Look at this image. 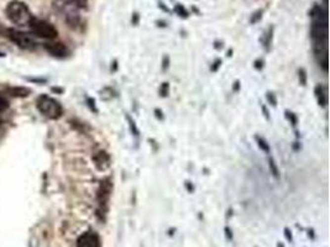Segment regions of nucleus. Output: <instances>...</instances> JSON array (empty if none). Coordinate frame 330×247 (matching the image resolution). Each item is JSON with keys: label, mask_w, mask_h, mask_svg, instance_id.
<instances>
[{"label": "nucleus", "mask_w": 330, "mask_h": 247, "mask_svg": "<svg viewBox=\"0 0 330 247\" xmlns=\"http://www.w3.org/2000/svg\"><path fill=\"white\" fill-rule=\"evenodd\" d=\"M310 39L313 52L318 64L323 71L328 72V11L327 7L314 4L309 11Z\"/></svg>", "instance_id": "1"}, {"label": "nucleus", "mask_w": 330, "mask_h": 247, "mask_svg": "<svg viewBox=\"0 0 330 247\" xmlns=\"http://www.w3.org/2000/svg\"><path fill=\"white\" fill-rule=\"evenodd\" d=\"M68 2L80 7V9H87L88 6V0H68Z\"/></svg>", "instance_id": "21"}, {"label": "nucleus", "mask_w": 330, "mask_h": 247, "mask_svg": "<svg viewBox=\"0 0 330 247\" xmlns=\"http://www.w3.org/2000/svg\"><path fill=\"white\" fill-rule=\"evenodd\" d=\"M45 49L56 58H66L70 54V49L62 42H48L45 43Z\"/></svg>", "instance_id": "8"}, {"label": "nucleus", "mask_w": 330, "mask_h": 247, "mask_svg": "<svg viewBox=\"0 0 330 247\" xmlns=\"http://www.w3.org/2000/svg\"><path fill=\"white\" fill-rule=\"evenodd\" d=\"M29 93H30V90L26 88L11 89V94H13L14 96H26V95H29Z\"/></svg>", "instance_id": "18"}, {"label": "nucleus", "mask_w": 330, "mask_h": 247, "mask_svg": "<svg viewBox=\"0 0 330 247\" xmlns=\"http://www.w3.org/2000/svg\"><path fill=\"white\" fill-rule=\"evenodd\" d=\"M159 94L161 98H167L169 94V83L168 82H164V83L160 85L159 89Z\"/></svg>", "instance_id": "16"}, {"label": "nucleus", "mask_w": 330, "mask_h": 247, "mask_svg": "<svg viewBox=\"0 0 330 247\" xmlns=\"http://www.w3.org/2000/svg\"><path fill=\"white\" fill-rule=\"evenodd\" d=\"M160 7H161V9H164L165 11H168V9H167V7L165 6V4H160Z\"/></svg>", "instance_id": "39"}, {"label": "nucleus", "mask_w": 330, "mask_h": 247, "mask_svg": "<svg viewBox=\"0 0 330 247\" xmlns=\"http://www.w3.org/2000/svg\"><path fill=\"white\" fill-rule=\"evenodd\" d=\"M9 104L8 101H6V99H4L3 96L0 95V114L3 113V111H5L6 109H8Z\"/></svg>", "instance_id": "24"}, {"label": "nucleus", "mask_w": 330, "mask_h": 247, "mask_svg": "<svg viewBox=\"0 0 330 247\" xmlns=\"http://www.w3.org/2000/svg\"><path fill=\"white\" fill-rule=\"evenodd\" d=\"M173 10H174V12H176V14L178 15L179 17H183V19H187V17L189 16L188 11H187V9L183 6V5L177 4L176 6H174V9H173Z\"/></svg>", "instance_id": "15"}, {"label": "nucleus", "mask_w": 330, "mask_h": 247, "mask_svg": "<svg viewBox=\"0 0 330 247\" xmlns=\"http://www.w3.org/2000/svg\"><path fill=\"white\" fill-rule=\"evenodd\" d=\"M261 109H262V111H263V115H265V118H266V120H270V113H268V110H267V108H266L265 105H262L261 106Z\"/></svg>", "instance_id": "30"}, {"label": "nucleus", "mask_w": 330, "mask_h": 247, "mask_svg": "<svg viewBox=\"0 0 330 247\" xmlns=\"http://www.w3.org/2000/svg\"><path fill=\"white\" fill-rule=\"evenodd\" d=\"M263 63H265V62H263V59L258 58V59H256L255 63H253V67H255L257 71H261V69L263 68Z\"/></svg>", "instance_id": "27"}, {"label": "nucleus", "mask_w": 330, "mask_h": 247, "mask_svg": "<svg viewBox=\"0 0 330 247\" xmlns=\"http://www.w3.org/2000/svg\"><path fill=\"white\" fill-rule=\"evenodd\" d=\"M113 189H114V184L110 177L104 178L100 180L99 187H98L97 192V200H98V216L100 220H104V216L107 215L108 209H109V202L110 197H112Z\"/></svg>", "instance_id": "3"}, {"label": "nucleus", "mask_w": 330, "mask_h": 247, "mask_svg": "<svg viewBox=\"0 0 330 247\" xmlns=\"http://www.w3.org/2000/svg\"><path fill=\"white\" fill-rule=\"evenodd\" d=\"M28 26L30 27L34 35L41 37V39L55 40L58 36L57 29L52 24L45 21V20L38 19V17L33 16Z\"/></svg>", "instance_id": "5"}, {"label": "nucleus", "mask_w": 330, "mask_h": 247, "mask_svg": "<svg viewBox=\"0 0 330 247\" xmlns=\"http://www.w3.org/2000/svg\"><path fill=\"white\" fill-rule=\"evenodd\" d=\"M115 71H118V62L117 61H114L112 63V72H115Z\"/></svg>", "instance_id": "36"}, {"label": "nucleus", "mask_w": 330, "mask_h": 247, "mask_svg": "<svg viewBox=\"0 0 330 247\" xmlns=\"http://www.w3.org/2000/svg\"><path fill=\"white\" fill-rule=\"evenodd\" d=\"M5 12L6 16H8V19L11 22L20 25V26L29 25L30 20L33 19V15H31V11L28 7V5L23 1H19V0H14V1L9 2L5 9Z\"/></svg>", "instance_id": "2"}, {"label": "nucleus", "mask_w": 330, "mask_h": 247, "mask_svg": "<svg viewBox=\"0 0 330 247\" xmlns=\"http://www.w3.org/2000/svg\"><path fill=\"white\" fill-rule=\"evenodd\" d=\"M262 14H263V10H257V11L253 12L250 17V24L253 25V24H256V22L260 21V20L262 19Z\"/></svg>", "instance_id": "20"}, {"label": "nucleus", "mask_w": 330, "mask_h": 247, "mask_svg": "<svg viewBox=\"0 0 330 247\" xmlns=\"http://www.w3.org/2000/svg\"><path fill=\"white\" fill-rule=\"evenodd\" d=\"M239 89H240V83L236 81L235 83H234V91H239Z\"/></svg>", "instance_id": "37"}, {"label": "nucleus", "mask_w": 330, "mask_h": 247, "mask_svg": "<svg viewBox=\"0 0 330 247\" xmlns=\"http://www.w3.org/2000/svg\"><path fill=\"white\" fill-rule=\"evenodd\" d=\"M255 140H256V143H257L258 148H260L261 151H263L265 153H270V151H271L270 145H268L267 141H266L265 138L261 137V136H255Z\"/></svg>", "instance_id": "11"}, {"label": "nucleus", "mask_w": 330, "mask_h": 247, "mask_svg": "<svg viewBox=\"0 0 330 247\" xmlns=\"http://www.w3.org/2000/svg\"><path fill=\"white\" fill-rule=\"evenodd\" d=\"M285 235H286V239H287L288 241H292V234L289 232V230L285 229Z\"/></svg>", "instance_id": "33"}, {"label": "nucleus", "mask_w": 330, "mask_h": 247, "mask_svg": "<svg viewBox=\"0 0 330 247\" xmlns=\"http://www.w3.org/2000/svg\"><path fill=\"white\" fill-rule=\"evenodd\" d=\"M168 67H169V57L165 56L164 59H162V69H164V71H167Z\"/></svg>", "instance_id": "26"}, {"label": "nucleus", "mask_w": 330, "mask_h": 247, "mask_svg": "<svg viewBox=\"0 0 330 247\" xmlns=\"http://www.w3.org/2000/svg\"><path fill=\"white\" fill-rule=\"evenodd\" d=\"M155 116H156L157 120H164L165 116H164V113H162V110H160V109H155Z\"/></svg>", "instance_id": "28"}, {"label": "nucleus", "mask_w": 330, "mask_h": 247, "mask_svg": "<svg viewBox=\"0 0 330 247\" xmlns=\"http://www.w3.org/2000/svg\"><path fill=\"white\" fill-rule=\"evenodd\" d=\"M272 36H273V29L272 27H270L268 29V31L266 32L265 35V39H263V47H265L266 51H270V47H271V43H272Z\"/></svg>", "instance_id": "14"}, {"label": "nucleus", "mask_w": 330, "mask_h": 247, "mask_svg": "<svg viewBox=\"0 0 330 247\" xmlns=\"http://www.w3.org/2000/svg\"><path fill=\"white\" fill-rule=\"evenodd\" d=\"M225 235H226V239H228V240L233 239V234H231V231H230V229H229V227H225Z\"/></svg>", "instance_id": "32"}, {"label": "nucleus", "mask_w": 330, "mask_h": 247, "mask_svg": "<svg viewBox=\"0 0 330 247\" xmlns=\"http://www.w3.org/2000/svg\"><path fill=\"white\" fill-rule=\"evenodd\" d=\"M125 118H126V121H127V124H129L130 131H131V132H132V135H134L135 137H139V136H140V131H139V127H137V126H136V123H135L134 119H132L131 116H129V115H126V116H125Z\"/></svg>", "instance_id": "13"}, {"label": "nucleus", "mask_w": 330, "mask_h": 247, "mask_svg": "<svg viewBox=\"0 0 330 247\" xmlns=\"http://www.w3.org/2000/svg\"><path fill=\"white\" fill-rule=\"evenodd\" d=\"M286 118L288 119V121H289L290 124H292V126L293 127H295V126H297V124H298V118H297V115H295L294 113H292V111H286Z\"/></svg>", "instance_id": "19"}, {"label": "nucleus", "mask_w": 330, "mask_h": 247, "mask_svg": "<svg viewBox=\"0 0 330 247\" xmlns=\"http://www.w3.org/2000/svg\"><path fill=\"white\" fill-rule=\"evenodd\" d=\"M36 106L42 115L51 119V120H57L63 114L62 105L56 99L51 98L46 94L39 96L38 100H36Z\"/></svg>", "instance_id": "4"}, {"label": "nucleus", "mask_w": 330, "mask_h": 247, "mask_svg": "<svg viewBox=\"0 0 330 247\" xmlns=\"http://www.w3.org/2000/svg\"><path fill=\"white\" fill-rule=\"evenodd\" d=\"M298 79H299L300 85L305 86L308 83V76H307V71L304 68H299L298 69Z\"/></svg>", "instance_id": "17"}, {"label": "nucleus", "mask_w": 330, "mask_h": 247, "mask_svg": "<svg viewBox=\"0 0 330 247\" xmlns=\"http://www.w3.org/2000/svg\"><path fill=\"white\" fill-rule=\"evenodd\" d=\"M327 1H328V0H324V5H327Z\"/></svg>", "instance_id": "41"}, {"label": "nucleus", "mask_w": 330, "mask_h": 247, "mask_svg": "<svg viewBox=\"0 0 330 247\" xmlns=\"http://www.w3.org/2000/svg\"><path fill=\"white\" fill-rule=\"evenodd\" d=\"M221 64H223V61H221L220 58L215 59V61H214L213 63H211V66H210V71H211V72H214V73H215V72H218V71H219V68H220V67H221Z\"/></svg>", "instance_id": "23"}, {"label": "nucleus", "mask_w": 330, "mask_h": 247, "mask_svg": "<svg viewBox=\"0 0 330 247\" xmlns=\"http://www.w3.org/2000/svg\"><path fill=\"white\" fill-rule=\"evenodd\" d=\"M314 94L315 98H317L318 104L322 108H327L328 105V88L324 86L323 84H318L314 88Z\"/></svg>", "instance_id": "10"}, {"label": "nucleus", "mask_w": 330, "mask_h": 247, "mask_svg": "<svg viewBox=\"0 0 330 247\" xmlns=\"http://www.w3.org/2000/svg\"><path fill=\"white\" fill-rule=\"evenodd\" d=\"M139 19H140L139 14H137V12H135V14L132 15V17H131L132 25H137V24H139Z\"/></svg>", "instance_id": "29"}, {"label": "nucleus", "mask_w": 330, "mask_h": 247, "mask_svg": "<svg viewBox=\"0 0 330 247\" xmlns=\"http://www.w3.org/2000/svg\"><path fill=\"white\" fill-rule=\"evenodd\" d=\"M6 35L9 39L18 44L19 47L24 49H34L36 47V41L30 34L24 31H19L15 29H8L6 30Z\"/></svg>", "instance_id": "6"}, {"label": "nucleus", "mask_w": 330, "mask_h": 247, "mask_svg": "<svg viewBox=\"0 0 330 247\" xmlns=\"http://www.w3.org/2000/svg\"><path fill=\"white\" fill-rule=\"evenodd\" d=\"M186 188H187V190H188L189 193L194 192V187L191 184V182H186Z\"/></svg>", "instance_id": "31"}, {"label": "nucleus", "mask_w": 330, "mask_h": 247, "mask_svg": "<svg viewBox=\"0 0 330 247\" xmlns=\"http://www.w3.org/2000/svg\"><path fill=\"white\" fill-rule=\"evenodd\" d=\"M93 161H94L97 169L99 170H105L107 168L110 167V156L105 151H99V152L95 153L93 156Z\"/></svg>", "instance_id": "9"}, {"label": "nucleus", "mask_w": 330, "mask_h": 247, "mask_svg": "<svg viewBox=\"0 0 330 247\" xmlns=\"http://www.w3.org/2000/svg\"><path fill=\"white\" fill-rule=\"evenodd\" d=\"M226 56H228V57L233 56V49H231V51H228V54H226Z\"/></svg>", "instance_id": "40"}, {"label": "nucleus", "mask_w": 330, "mask_h": 247, "mask_svg": "<svg viewBox=\"0 0 330 247\" xmlns=\"http://www.w3.org/2000/svg\"><path fill=\"white\" fill-rule=\"evenodd\" d=\"M77 247H100L99 235L94 231L84 232L78 239Z\"/></svg>", "instance_id": "7"}, {"label": "nucleus", "mask_w": 330, "mask_h": 247, "mask_svg": "<svg viewBox=\"0 0 330 247\" xmlns=\"http://www.w3.org/2000/svg\"><path fill=\"white\" fill-rule=\"evenodd\" d=\"M266 99H267L270 105L277 106V98H276L275 93H272V91H267V94H266Z\"/></svg>", "instance_id": "22"}, {"label": "nucleus", "mask_w": 330, "mask_h": 247, "mask_svg": "<svg viewBox=\"0 0 330 247\" xmlns=\"http://www.w3.org/2000/svg\"><path fill=\"white\" fill-rule=\"evenodd\" d=\"M214 47H215L216 49H221L224 47V44L223 42H215V43H214Z\"/></svg>", "instance_id": "34"}, {"label": "nucleus", "mask_w": 330, "mask_h": 247, "mask_svg": "<svg viewBox=\"0 0 330 247\" xmlns=\"http://www.w3.org/2000/svg\"><path fill=\"white\" fill-rule=\"evenodd\" d=\"M156 24H159L160 27H166V22L165 21H156Z\"/></svg>", "instance_id": "38"}, {"label": "nucleus", "mask_w": 330, "mask_h": 247, "mask_svg": "<svg viewBox=\"0 0 330 247\" xmlns=\"http://www.w3.org/2000/svg\"><path fill=\"white\" fill-rule=\"evenodd\" d=\"M268 168H270L271 174H272L276 179H278V178H280V170H278L277 163L275 162L273 157H268Z\"/></svg>", "instance_id": "12"}, {"label": "nucleus", "mask_w": 330, "mask_h": 247, "mask_svg": "<svg viewBox=\"0 0 330 247\" xmlns=\"http://www.w3.org/2000/svg\"><path fill=\"white\" fill-rule=\"evenodd\" d=\"M87 103H88V106H89V108H90V110H93V111H94V113H98V109H97V106H95L94 99L88 98L87 99Z\"/></svg>", "instance_id": "25"}, {"label": "nucleus", "mask_w": 330, "mask_h": 247, "mask_svg": "<svg viewBox=\"0 0 330 247\" xmlns=\"http://www.w3.org/2000/svg\"><path fill=\"white\" fill-rule=\"evenodd\" d=\"M6 30H8V29H5V27L3 26V24H1V22H0V35L6 34Z\"/></svg>", "instance_id": "35"}]
</instances>
